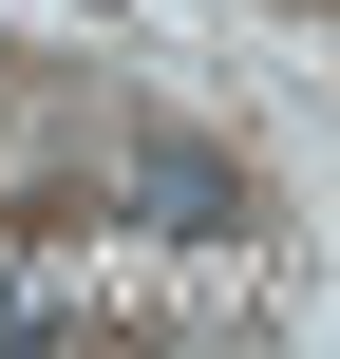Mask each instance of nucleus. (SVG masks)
Listing matches in <instances>:
<instances>
[{"instance_id": "f257e3e1", "label": "nucleus", "mask_w": 340, "mask_h": 359, "mask_svg": "<svg viewBox=\"0 0 340 359\" xmlns=\"http://www.w3.org/2000/svg\"><path fill=\"white\" fill-rule=\"evenodd\" d=\"M114 189H132L151 227H246V170L189 151V133H114Z\"/></svg>"}]
</instances>
